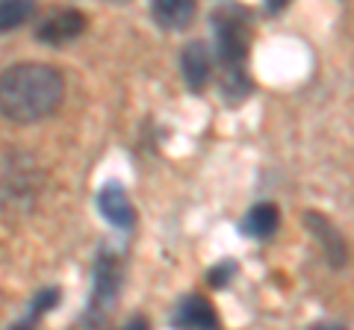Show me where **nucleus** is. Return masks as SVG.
Masks as SVG:
<instances>
[{
  "instance_id": "nucleus-4",
  "label": "nucleus",
  "mask_w": 354,
  "mask_h": 330,
  "mask_svg": "<svg viewBox=\"0 0 354 330\" xmlns=\"http://www.w3.org/2000/svg\"><path fill=\"white\" fill-rule=\"evenodd\" d=\"M121 292V262L115 254H101L95 269V295H92V310L109 313Z\"/></svg>"
},
{
  "instance_id": "nucleus-5",
  "label": "nucleus",
  "mask_w": 354,
  "mask_h": 330,
  "mask_svg": "<svg viewBox=\"0 0 354 330\" xmlns=\"http://www.w3.org/2000/svg\"><path fill=\"white\" fill-rule=\"evenodd\" d=\"M180 71H183V80L192 92H201L209 74H213V57H209V48L204 41H189L180 53Z\"/></svg>"
},
{
  "instance_id": "nucleus-1",
  "label": "nucleus",
  "mask_w": 354,
  "mask_h": 330,
  "mask_svg": "<svg viewBox=\"0 0 354 330\" xmlns=\"http://www.w3.org/2000/svg\"><path fill=\"white\" fill-rule=\"evenodd\" d=\"M62 74L41 62H21L0 74V115L18 124L48 118L62 104Z\"/></svg>"
},
{
  "instance_id": "nucleus-2",
  "label": "nucleus",
  "mask_w": 354,
  "mask_h": 330,
  "mask_svg": "<svg viewBox=\"0 0 354 330\" xmlns=\"http://www.w3.org/2000/svg\"><path fill=\"white\" fill-rule=\"evenodd\" d=\"M216 48L218 59L225 65V74H242V65L248 57V15L239 6H225L213 15Z\"/></svg>"
},
{
  "instance_id": "nucleus-9",
  "label": "nucleus",
  "mask_w": 354,
  "mask_h": 330,
  "mask_svg": "<svg viewBox=\"0 0 354 330\" xmlns=\"http://www.w3.org/2000/svg\"><path fill=\"white\" fill-rule=\"evenodd\" d=\"M281 224V210L274 204H254L248 215H245V222H242V233L251 236V239H269L274 230H278Z\"/></svg>"
},
{
  "instance_id": "nucleus-12",
  "label": "nucleus",
  "mask_w": 354,
  "mask_h": 330,
  "mask_svg": "<svg viewBox=\"0 0 354 330\" xmlns=\"http://www.w3.org/2000/svg\"><path fill=\"white\" fill-rule=\"evenodd\" d=\"M59 298H62V295H59V289H41V292L36 295V298H32L30 313H27V318H24V322L18 324V330H24L30 322H39V318H41L44 313H48V310H53V307L59 304Z\"/></svg>"
},
{
  "instance_id": "nucleus-10",
  "label": "nucleus",
  "mask_w": 354,
  "mask_h": 330,
  "mask_svg": "<svg viewBox=\"0 0 354 330\" xmlns=\"http://www.w3.org/2000/svg\"><path fill=\"white\" fill-rule=\"evenodd\" d=\"M307 224H310V230H313L316 242H322V251H325V257H328L330 266H342V262H346V242H342V236L337 233L334 227H330L328 218L310 213Z\"/></svg>"
},
{
  "instance_id": "nucleus-11",
  "label": "nucleus",
  "mask_w": 354,
  "mask_h": 330,
  "mask_svg": "<svg viewBox=\"0 0 354 330\" xmlns=\"http://www.w3.org/2000/svg\"><path fill=\"white\" fill-rule=\"evenodd\" d=\"M32 12H36L32 0H0V32L21 27L24 21H30Z\"/></svg>"
},
{
  "instance_id": "nucleus-13",
  "label": "nucleus",
  "mask_w": 354,
  "mask_h": 330,
  "mask_svg": "<svg viewBox=\"0 0 354 330\" xmlns=\"http://www.w3.org/2000/svg\"><path fill=\"white\" fill-rule=\"evenodd\" d=\"M234 271H236V266L234 262H221V266H216L213 271H209V286H227L230 283V278H234Z\"/></svg>"
},
{
  "instance_id": "nucleus-7",
  "label": "nucleus",
  "mask_w": 354,
  "mask_h": 330,
  "mask_svg": "<svg viewBox=\"0 0 354 330\" xmlns=\"http://www.w3.org/2000/svg\"><path fill=\"white\" fill-rule=\"evenodd\" d=\"M174 324L177 327H207L216 330L218 327V313L213 310V304L201 295H186L174 310Z\"/></svg>"
},
{
  "instance_id": "nucleus-8",
  "label": "nucleus",
  "mask_w": 354,
  "mask_h": 330,
  "mask_svg": "<svg viewBox=\"0 0 354 330\" xmlns=\"http://www.w3.org/2000/svg\"><path fill=\"white\" fill-rule=\"evenodd\" d=\"M151 15L153 21L169 30V32H180L192 24L195 18V0H153L151 3Z\"/></svg>"
},
{
  "instance_id": "nucleus-3",
  "label": "nucleus",
  "mask_w": 354,
  "mask_h": 330,
  "mask_svg": "<svg viewBox=\"0 0 354 330\" xmlns=\"http://www.w3.org/2000/svg\"><path fill=\"white\" fill-rule=\"evenodd\" d=\"M86 30V15L77 12V9H59L41 21L36 27V39L44 45H65V41H74L80 32Z\"/></svg>"
},
{
  "instance_id": "nucleus-14",
  "label": "nucleus",
  "mask_w": 354,
  "mask_h": 330,
  "mask_svg": "<svg viewBox=\"0 0 354 330\" xmlns=\"http://www.w3.org/2000/svg\"><path fill=\"white\" fill-rule=\"evenodd\" d=\"M286 3H290V0H266V9H269V12H281Z\"/></svg>"
},
{
  "instance_id": "nucleus-6",
  "label": "nucleus",
  "mask_w": 354,
  "mask_h": 330,
  "mask_svg": "<svg viewBox=\"0 0 354 330\" xmlns=\"http://www.w3.org/2000/svg\"><path fill=\"white\" fill-rule=\"evenodd\" d=\"M97 206H101V215L106 218V222L121 227V230L133 227V222H136V213H133L130 197L118 183H109L106 189L97 195Z\"/></svg>"
}]
</instances>
